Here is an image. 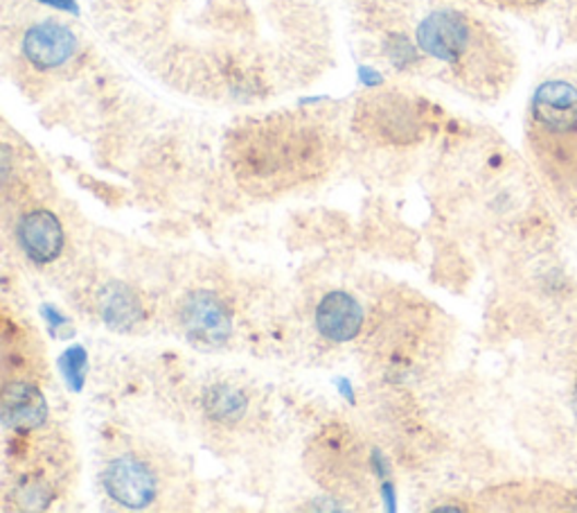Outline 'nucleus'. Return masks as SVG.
<instances>
[{"mask_svg":"<svg viewBox=\"0 0 577 513\" xmlns=\"http://www.w3.org/2000/svg\"><path fill=\"white\" fill-rule=\"evenodd\" d=\"M420 48L447 66L479 95L494 97L515 78L513 53L481 21L462 12H436L417 27Z\"/></svg>","mask_w":577,"mask_h":513,"instance_id":"obj_1","label":"nucleus"},{"mask_svg":"<svg viewBox=\"0 0 577 513\" xmlns=\"http://www.w3.org/2000/svg\"><path fill=\"white\" fill-rule=\"evenodd\" d=\"M233 167L244 186L280 190L309 179L322 165V139L307 125L264 123L235 141Z\"/></svg>","mask_w":577,"mask_h":513,"instance_id":"obj_2","label":"nucleus"},{"mask_svg":"<svg viewBox=\"0 0 577 513\" xmlns=\"http://www.w3.org/2000/svg\"><path fill=\"white\" fill-rule=\"evenodd\" d=\"M528 145L541 177L566 203H577V86L541 84L528 112Z\"/></svg>","mask_w":577,"mask_h":513,"instance_id":"obj_3","label":"nucleus"},{"mask_svg":"<svg viewBox=\"0 0 577 513\" xmlns=\"http://www.w3.org/2000/svg\"><path fill=\"white\" fill-rule=\"evenodd\" d=\"M180 328L192 345L201 349H216L226 345V339L233 333L231 315L222 299L208 292H192L184 305H180Z\"/></svg>","mask_w":577,"mask_h":513,"instance_id":"obj_4","label":"nucleus"},{"mask_svg":"<svg viewBox=\"0 0 577 513\" xmlns=\"http://www.w3.org/2000/svg\"><path fill=\"white\" fill-rule=\"evenodd\" d=\"M104 489L114 502L127 509L150 506L158 493V482L152 468L127 455L106 468L104 473Z\"/></svg>","mask_w":577,"mask_h":513,"instance_id":"obj_5","label":"nucleus"},{"mask_svg":"<svg viewBox=\"0 0 577 513\" xmlns=\"http://www.w3.org/2000/svg\"><path fill=\"white\" fill-rule=\"evenodd\" d=\"M316 466L322 468V482L332 489H352L354 485L364 482V459L352 436L345 432L328 434L320 439L316 446Z\"/></svg>","mask_w":577,"mask_h":513,"instance_id":"obj_6","label":"nucleus"},{"mask_svg":"<svg viewBox=\"0 0 577 513\" xmlns=\"http://www.w3.org/2000/svg\"><path fill=\"white\" fill-rule=\"evenodd\" d=\"M364 127L381 136L384 141L407 143L415 139L420 120L411 107V102L390 95L366 102Z\"/></svg>","mask_w":577,"mask_h":513,"instance_id":"obj_7","label":"nucleus"},{"mask_svg":"<svg viewBox=\"0 0 577 513\" xmlns=\"http://www.w3.org/2000/svg\"><path fill=\"white\" fill-rule=\"evenodd\" d=\"M75 48V34L55 21L30 27L23 39V55L34 68H42V71H52V68L63 66Z\"/></svg>","mask_w":577,"mask_h":513,"instance_id":"obj_8","label":"nucleus"},{"mask_svg":"<svg viewBox=\"0 0 577 513\" xmlns=\"http://www.w3.org/2000/svg\"><path fill=\"white\" fill-rule=\"evenodd\" d=\"M16 241L32 263L46 265L59 258L63 249V229L55 213L36 209L21 218L16 226Z\"/></svg>","mask_w":577,"mask_h":513,"instance_id":"obj_9","label":"nucleus"},{"mask_svg":"<svg viewBox=\"0 0 577 513\" xmlns=\"http://www.w3.org/2000/svg\"><path fill=\"white\" fill-rule=\"evenodd\" d=\"M316 326L325 339L343 345L364 328V311L348 292H330L316 307Z\"/></svg>","mask_w":577,"mask_h":513,"instance_id":"obj_10","label":"nucleus"},{"mask_svg":"<svg viewBox=\"0 0 577 513\" xmlns=\"http://www.w3.org/2000/svg\"><path fill=\"white\" fill-rule=\"evenodd\" d=\"M48 419V405L39 387L14 381L3 389V421L10 430H36Z\"/></svg>","mask_w":577,"mask_h":513,"instance_id":"obj_11","label":"nucleus"},{"mask_svg":"<svg viewBox=\"0 0 577 513\" xmlns=\"http://www.w3.org/2000/svg\"><path fill=\"white\" fill-rule=\"evenodd\" d=\"M99 311L104 322L116 330H131L136 324L142 322L144 315L138 296L122 285H108L102 292Z\"/></svg>","mask_w":577,"mask_h":513,"instance_id":"obj_12","label":"nucleus"},{"mask_svg":"<svg viewBox=\"0 0 577 513\" xmlns=\"http://www.w3.org/2000/svg\"><path fill=\"white\" fill-rule=\"evenodd\" d=\"M203 409L212 421L233 425L239 419H244L248 409V398L244 396L242 389L233 385H212L203 394Z\"/></svg>","mask_w":577,"mask_h":513,"instance_id":"obj_13","label":"nucleus"},{"mask_svg":"<svg viewBox=\"0 0 577 513\" xmlns=\"http://www.w3.org/2000/svg\"><path fill=\"white\" fill-rule=\"evenodd\" d=\"M490 3L508 10H534L539 5H544L546 0H490Z\"/></svg>","mask_w":577,"mask_h":513,"instance_id":"obj_14","label":"nucleus"}]
</instances>
